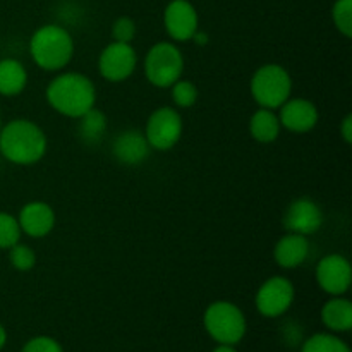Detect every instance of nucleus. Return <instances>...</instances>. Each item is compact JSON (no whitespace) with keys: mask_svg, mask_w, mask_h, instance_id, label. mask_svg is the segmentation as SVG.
I'll use <instances>...</instances> for the list:
<instances>
[{"mask_svg":"<svg viewBox=\"0 0 352 352\" xmlns=\"http://www.w3.org/2000/svg\"><path fill=\"white\" fill-rule=\"evenodd\" d=\"M136 52L131 43L112 41L102 50L98 58L100 74L112 82L124 81L129 78L136 69Z\"/></svg>","mask_w":352,"mask_h":352,"instance_id":"obj_9","label":"nucleus"},{"mask_svg":"<svg viewBox=\"0 0 352 352\" xmlns=\"http://www.w3.org/2000/svg\"><path fill=\"white\" fill-rule=\"evenodd\" d=\"M19 222L14 215L7 212H0V250H9L21 239Z\"/></svg>","mask_w":352,"mask_h":352,"instance_id":"obj_22","label":"nucleus"},{"mask_svg":"<svg viewBox=\"0 0 352 352\" xmlns=\"http://www.w3.org/2000/svg\"><path fill=\"white\" fill-rule=\"evenodd\" d=\"M213 352H237V351L234 349L232 346H229V344H220L217 349H213Z\"/></svg>","mask_w":352,"mask_h":352,"instance_id":"obj_29","label":"nucleus"},{"mask_svg":"<svg viewBox=\"0 0 352 352\" xmlns=\"http://www.w3.org/2000/svg\"><path fill=\"white\" fill-rule=\"evenodd\" d=\"M251 95L263 109H278L292 91L289 72L278 64H265L251 78Z\"/></svg>","mask_w":352,"mask_h":352,"instance_id":"obj_4","label":"nucleus"},{"mask_svg":"<svg viewBox=\"0 0 352 352\" xmlns=\"http://www.w3.org/2000/svg\"><path fill=\"white\" fill-rule=\"evenodd\" d=\"M78 136L86 146H96L102 143L107 133V117L93 107L81 117H78Z\"/></svg>","mask_w":352,"mask_h":352,"instance_id":"obj_19","label":"nucleus"},{"mask_svg":"<svg viewBox=\"0 0 352 352\" xmlns=\"http://www.w3.org/2000/svg\"><path fill=\"white\" fill-rule=\"evenodd\" d=\"M9 261L16 270L30 272L36 265V254L26 244H14L9 248Z\"/></svg>","mask_w":352,"mask_h":352,"instance_id":"obj_25","label":"nucleus"},{"mask_svg":"<svg viewBox=\"0 0 352 352\" xmlns=\"http://www.w3.org/2000/svg\"><path fill=\"white\" fill-rule=\"evenodd\" d=\"M206 332L219 344L234 346L243 340L246 333V318L236 305L229 301H215L206 308L205 318Z\"/></svg>","mask_w":352,"mask_h":352,"instance_id":"obj_5","label":"nucleus"},{"mask_svg":"<svg viewBox=\"0 0 352 352\" xmlns=\"http://www.w3.org/2000/svg\"><path fill=\"white\" fill-rule=\"evenodd\" d=\"M47 151V136L28 119H14L0 127V153L16 165H33Z\"/></svg>","mask_w":352,"mask_h":352,"instance_id":"obj_2","label":"nucleus"},{"mask_svg":"<svg viewBox=\"0 0 352 352\" xmlns=\"http://www.w3.org/2000/svg\"><path fill=\"white\" fill-rule=\"evenodd\" d=\"M150 144H148L144 133H140L136 129L124 131L113 140L112 155L116 160H119L124 165H140L150 155Z\"/></svg>","mask_w":352,"mask_h":352,"instance_id":"obj_15","label":"nucleus"},{"mask_svg":"<svg viewBox=\"0 0 352 352\" xmlns=\"http://www.w3.org/2000/svg\"><path fill=\"white\" fill-rule=\"evenodd\" d=\"M309 254V241L301 234L287 232L275 244L274 258L280 268H296L306 261Z\"/></svg>","mask_w":352,"mask_h":352,"instance_id":"obj_16","label":"nucleus"},{"mask_svg":"<svg viewBox=\"0 0 352 352\" xmlns=\"http://www.w3.org/2000/svg\"><path fill=\"white\" fill-rule=\"evenodd\" d=\"M332 19L337 30L346 38L352 34V0H337L332 9Z\"/></svg>","mask_w":352,"mask_h":352,"instance_id":"obj_24","label":"nucleus"},{"mask_svg":"<svg viewBox=\"0 0 352 352\" xmlns=\"http://www.w3.org/2000/svg\"><path fill=\"white\" fill-rule=\"evenodd\" d=\"M340 131H342V138L346 143H351L352 141V116H346V119L342 120V127H340Z\"/></svg>","mask_w":352,"mask_h":352,"instance_id":"obj_28","label":"nucleus"},{"mask_svg":"<svg viewBox=\"0 0 352 352\" xmlns=\"http://www.w3.org/2000/svg\"><path fill=\"white\" fill-rule=\"evenodd\" d=\"M301 352H351V349L332 333H316L306 340Z\"/></svg>","mask_w":352,"mask_h":352,"instance_id":"obj_21","label":"nucleus"},{"mask_svg":"<svg viewBox=\"0 0 352 352\" xmlns=\"http://www.w3.org/2000/svg\"><path fill=\"white\" fill-rule=\"evenodd\" d=\"M280 120L275 116L274 110L263 109V107L256 110L250 119L251 136L260 143H272L277 140L280 134Z\"/></svg>","mask_w":352,"mask_h":352,"instance_id":"obj_20","label":"nucleus"},{"mask_svg":"<svg viewBox=\"0 0 352 352\" xmlns=\"http://www.w3.org/2000/svg\"><path fill=\"white\" fill-rule=\"evenodd\" d=\"M148 144L153 150L167 151L179 143L182 136V119L172 107H160L150 116L144 131Z\"/></svg>","mask_w":352,"mask_h":352,"instance_id":"obj_7","label":"nucleus"},{"mask_svg":"<svg viewBox=\"0 0 352 352\" xmlns=\"http://www.w3.org/2000/svg\"><path fill=\"white\" fill-rule=\"evenodd\" d=\"M351 263L342 254H327L316 265V282L329 294L342 296L351 287Z\"/></svg>","mask_w":352,"mask_h":352,"instance_id":"obj_11","label":"nucleus"},{"mask_svg":"<svg viewBox=\"0 0 352 352\" xmlns=\"http://www.w3.org/2000/svg\"><path fill=\"white\" fill-rule=\"evenodd\" d=\"M6 342H7V332H6V329H3V327L0 325V351L3 349Z\"/></svg>","mask_w":352,"mask_h":352,"instance_id":"obj_30","label":"nucleus"},{"mask_svg":"<svg viewBox=\"0 0 352 352\" xmlns=\"http://www.w3.org/2000/svg\"><path fill=\"white\" fill-rule=\"evenodd\" d=\"M0 127H2V122H0Z\"/></svg>","mask_w":352,"mask_h":352,"instance_id":"obj_31","label":"nucleus"},{"mask_svg":"<svg viewBox=\"0 0 352 352\" xmlns=\"http://www.w3.org/2000/svg\"><path fill=\"white\" fill-rule=\"evenodd\" d=\"M165 30L168 36L175 41L192 40L195 33L198 31V12L195 6L188 0H172L165 7L164 12Z\"/></svg>","mask_w":352,"mask_h":352,"instance_id":"obj_12","label":"nucleus"},{"mask_svg":"<svg viewBox=\"0 0 352 352\" xmlns=\"http://www.w3.org/2000/svg\"><path fill=\"white\" fill-rule=\"evenodd\" d=\"M294 285L285 277H272L256 292V308L267 318L282 316L294 301Z\"/></svg>","mask_w":352,"mask_h":352,"instance_id":"obj_8","label":"nucleus"},{"mask_svg":"<svg viewBox=\"0 0 352 352\" xmlns=\"http://www.w3.org/2000/svg\"><path fill=\"white\" fill-rule=\"evenodd\" d=\"M23 352H62L60 344L52 337H34L28 340L26 346L23 347Z\"/></svg>","mask_w":352,"mask_h":352,"instance_id":"obj_27","label":"nucleus"},{"mask_svg":"<svg viewBox=\"0 0 352 352\" xmlns=\"http://www.w3.org/2000/svg\"><path fill=\"white\" fill-rule=\"evenodd\" d=\"M184 72V57L174 43L160 41L148 50L144 74L157 88H170Z\"/></svg>","mask_w":352,"mask_h":352,"instance_id":"obj_6","label":"nucleus"},{"mask_svg":"<svg viewBox=\"0 0 352 352\" xmlns=\"http://www.w3.org/2000/svg\"><path fill=\"white\" fill-rule=\"evenodd\" d=\"M136 36V24L131 17H119L113 21L112 24V38L113 41H120V43H131Z\"/></svg>","mask_w":352,"mask_h":352,"instance_id":"obj_26","label":"nucleus"},{"mask_svg":"<svg viewBox=\"0 0 352 352\" xmlns=\"http://www.w3.org/2000/svg\"><path fill=\"white\" fill-rule=\"evenodd\" d=\"M278 109H280V116H278L280 126H284L291 133H308L318 124V109L309 100H287Z\"/></svg>","mask_w":352,"mask_h":352,"instance_id":"obj_13","label":"nucleus"},{"mask_svg":"<svg viewBox=\"0 0 352 352\" xmlns=\"http://www.w3.org/2000/svg\"><path fill=\"white\" fill-rule=\"evenodd\" d=\"M30 54L45 71H60L71 62L74 41L64 26L45 24L31 36Z\"/></svg>","mask_w":352,"mask_h":352,"instance_id":"obj_3","label":"nucleus"},{"mask_svg":"<svg viewBox=\"0 0 352 352\" xmlns=\"http://www.w3.org/2000/svg\"><path fill=\"white\" fill-rule=\"evenodd\" d=\"M21 230L30 237L48 236L55 226V213L50 205L43 201H31L21 208L19 217H17Z\"/></svg>","mask_w":352,"mask_h":352,"instance_id":"obj_14","label":"nucleus"},{"mask_svg":"<svg viewBox=\"0 0 352 352\" xmlns=\"http://www.w3.org/2000/svg\"><path fill=\"white\" fill-rule=\"evenodd\" d=\"M26 67L19 60L10 57L0 60V95L17 96L26 88Z\"/></svg>","mask_w":352,"mask_h":352,"instance_id":"obj_17","label":"nucleus"},{"mask_svg":"<svg viewBox=\"0 0 352 352\" xmlns=\"http://www.w3.org/2000/svg\"><path fill=\"white\" fill-rule=\"evenodd\" d=\"M47 100L58 113L78 119L95 107L96 89L88 76L64 72L52 79L47 86Z\"/></svg>","mask_w":352,"mask_h":352,"instance_id":"obj_1","label":"nucleus"},{"mask_svg":"<svg viewBox=\"0 0 352 352\" xmlns=\"http://www.w3.org/2000/svg\"><path fill=\"white\" fill-rule=\"evenodd\" d=\"M170 88L172 100H174V103L179 109H189V107H192L198 102V88L191 81H188V79H179Z\"/></svg>","mask_w":352,"mask_h":352,"instance_id":"obj_23","label":"nucleus"},{"mask_svg":"<svg viewBox=\"0 0 352 352\" xmlns=\"http://www.w3.org/2000/svg\"><path fill=\"white\" fill-rule=\"evenodd\" d=\"M322 322L333 332H347L352 329V305L347 299L336 296L322 308Z\"/></svg>","mask_w":352,"mask_h":352,"instance_id":"obj_18","label":"nucleus"},{"mask_svg":"<svg viewBox=\"0 0 352 352\" xmlns=\"http://www.w3.org/2000/svg\"><path fill=\"white\" fill-rule=\"evenodd\" d=\"M325 217L322 208L309 198H298L287 206L284 213L285 230L292 234H301V236H313L322 229Z\"/></svg>","mask_w":352,"mask_h":352,"instance_id":"obj_10","label":"nucleus"}]
</instances>
